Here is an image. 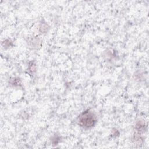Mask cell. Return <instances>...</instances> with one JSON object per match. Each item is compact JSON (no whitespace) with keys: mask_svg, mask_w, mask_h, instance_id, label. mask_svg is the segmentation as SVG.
Segmentation results:
<instances>
[{"mask_svg":"<svg viewBox=\"0 0 149 149\" xmlns=\"http://www.w3.org/2000/svg\"><path fill=\"white\" fill-rule=\"evenodd\" d=\"M78 124L84 129L93 127L97 122V118L94 113L88 109L81 113L77 119Z\"/></svg>","mask_w":149,"mask_h":149,"instance_id":"6da1fadb","label":"cell"}]
</instances>
